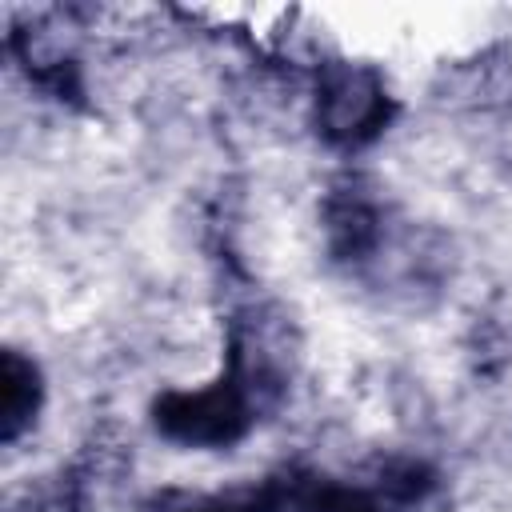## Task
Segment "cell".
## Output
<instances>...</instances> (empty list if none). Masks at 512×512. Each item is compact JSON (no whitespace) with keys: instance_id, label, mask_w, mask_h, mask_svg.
Returning <instances> with one entry per match:
<instances>
[{"instance_id":"obj_2","label":"cell","mask_w":512,"mask_h":512,"mask_svg":"<svg viewBox=\"0 0 512 512\" xmlns=\"http://www.w3.org/2000/svg\"><path fill=\"white\" fill-rule=\"evenodd\" d=\"M392 100L384 80L368 64H328L316 84V124L324 140L360 148L384 132Z\"/></svg>"},{"instance_id":"obj_3","label":"cell","mask_w":512,"mask_h":512,"mask_svg":"<svg viewBox=\"0 0 512 512\" xmlns=\"http://www.w3.org/2000/svg\"><path fill=\"white\" fill-rule=\"evenodd\" d=\"M324 228L336 260H368V252H376L384 240L380 208L364 196H332L324 212Z\"/></svg>"},{"instance_id":"obj_1","label":"cell","mask_w":512,"mask_h":512,"mask_svg":"<svg viewBox=\"0 0 512 512\" xmlns=\"http://www.w3.org/2000/svg\"><path fill=\"white\" fill-rule=\"evenodd\" d=\"M256 416V384L232 364L220 380L188 392H164L152 404L160 436L184 448H228L236 444Z\"/></svg>"},{"instance_id":"obj_6","label":"cell","mask_w":512,"mask_h":512,"mask_svg":"<svg viewBox=\"0 0 512 512\" xmlns=\"http://www.w3.org/2000/svg\"><path fill=\"white\" fill-rule=\"evenodd\" d=\"M168 512H280V492L252 488V492H228V496H188Z\"/></svg>"},{"instance_id":"obj_5","label":"cell","mask_w":512,"mask_h":512,"mask_svg":"<svg viewBox=\"0 0 512 512\" xmlns=\"http://www.w3.org/2000/svg\"><path fill=\"white\" fill-rule=\"evenodd\" d=\"M296 512H384L376 496H368L364 488L352 484H332V480H308L296 484L292 492Z\"/></svg>"},{"instance_id":"obj_4","label":"cell","mask_w":512,"mask_h":512,"mask_svg":"<svg viewBox=\"0 0 512 512\" xmlns=\"http://www.w3.org/2000/svg\"><path fill=\"white\" fill-rule=\"evenodd\" d=\"M40 400H44L40 368L24 352L8 348L0 360V436H4V444H12L36 420Z\"/></svg>"}]
</instances>
